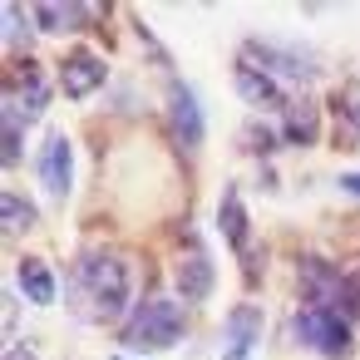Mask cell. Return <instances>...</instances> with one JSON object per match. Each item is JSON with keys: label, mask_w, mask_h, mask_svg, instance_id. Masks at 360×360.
Returning <instances> with one entry per match:
<instances>
[{"label": "cell", "mask_w": 360, "mask_h": 360, "mask_svg": "<svg viewBox=\"0 0 360 360\" xmlns=\"http://www.w3.org/2000/svg\"><path fill=\"white\" fill-rule=\"evenodd\" d=\"M75 286H79L89 316H119L129 306V266L114 252H84L79 271H75Z\"/></svg>", "instance_id": "1"}, {"label": "cell", "mask_w": 360, "mask_h": 360, "mask_svg": "<svg viewBox=\"0 0 360 360\" xmlns=\"http://www.w3.org/2000/svg\"><path fill=\"white\" fill-rule=\"evenodd\" d=\"M183 326H188V316L178 311V301H168V296H148L134 316H129V326H124V340L129 345H173L178 335H183Z\"/></svg>", "instance_id": "2"}, {"label": "cell", "mask_w": 360, "mask_h": 360, "mask_svg": "<svg viewBox=\"0 0 360 360\" xmlns=\"http://www.w3.org/2000/svg\"><path fill=\"white\" fill-rule=\"evenodd\" d=\"M242 65H252L266 79H286V84H311L316 79V60L306 50L291 45H271V40H247L242 45Z\"/></svg>", "instance_id": "3"}, {"label": "cell", "mask_w": 360, "mask_h": 360, "mask_svg": "<svg viewBox=\"0 0 360 360\" xmlns=\"http://www.w3.org/2000/svg\"><path fill=\"white\" fill-rule=\"evenodd\" d=\"M296 335L311 345V350H321V355H345L350 350V321L340 316V311H321V306H301L296 311Z\"/></svg>", "instance_id": "4"}, {"label": "cell", "mask_w": 360, "mask_h": 360, "mask_svg": "<svg viewBox=\"0 0 360 360\" xmlns=\"http://www.w3.org/2000/svg\"><path fill=\"white\" fill-rule=\"evenodd\" d=\"M301 291H306V306H321V311H345L350 301H360L355 286L326 262H301Z\"/></svg>", "instance_id": "5"}, {"label": "cell", "mask_w": 360, "mask_h": 360, "mask_svg": "<svg viewBox=\"0 0 360 360\" xmlns=\"http://www.w3.org/2000/svg\"><path fill=\"white\" fill-rule=\"evenodd\" d=\"M40 183L50 198H70V183H75V153H70V139L65 134H50L45 148H40Z\"/></svg>", "instance_id": "6"}, {"label": "cell", "mask_w": 360, "mask_h": 360, "mask_svg": "<svg viewBox=\"0 0 360 360\" xmlns=\"http://www.w3.org/2000/svg\"><path fill=\"white\" fill-rule=\"evenodd\" d=\"M257 335H262V311L257 306H237L227 316V330H222V360H252Z\"/></svg>", "instance_id": "7"}, {"label": "cell", "mask_w": 360, "mask_h": 360, "mask_svg": "<svg viewBox=\"0 0 360 360\" xmlns=\"http://www.w3.org/2000/svg\"><path fill=\"white\" fill-rule=\"evenodd\" d=\"M104 60L99 55H89V50H75V55H65V75H60V84H65V94L70 99H89L94 89H104Z\"/></svg>", "instance_id": "8"}, {"label": "cell", "mask_w": 360, "mask_h": 360, "mask_svg": "<svg viewBox=\"0 0 360 360\" xmlns=\"http://www.w3.org/2000/svg\"><path fill=\"white\" fill-rule=\"evenodd\" d=\"M173 139L183 148H198L202 143V104H198V94L183 79H173Z\"/></svg>", "instance_id": "9"}, {"label": "cell", "mask_w": 360, "mask_h": 360, "mask_svg": "<svg viewBox=\"0 0 360 360\" xmlns=\"http://www.w3.org/2000/svg\"><path fill=\"white\" fill-rule=\"evenodd\" d=\"M6 104H15L25 119H40L45 104H50V84H45V75H40V70H20V75L6 84Z\"/></svg>", "instance_id": "10"}, {"label": "cell", "mask_w": 360, "mask_h": 360, "mask_svg": "<svg viewBox=\"0 0 360 360\" xmlns=\"http://www.w3.org/2000/svg\"><path fill=\"white\" fill-rule=\"evenodd\" d=\"M237 94H242L247 104H257V109H286V104H291V99L281 94V84L266 79V75H257L252 65H237Z\"/></svg>", "instance_id": "11"}, {"label": "cell", "mask_w": 360, "mask_h": 360, "mask_svg": "<svg viewBox=\"0 0 360 360\" xmlns=\"http://www.w3.org/2000/svg\"><path fill=\"white\" fill-rule=\"evenodd\" d=\"M217 227H222L227 247H232V252H242V257L252 262V237H247V207H242V198H237V193H227V198H222V207H217Z\"/></svg>", "instance_id": "12"}, {"label": "cell", "mask_w": 360, "mask_h": 360, "mask_svg": "<svg viewBox=\"0 0 360 360\" xmlns=\"http://www.w3.org/2000/svg\"><path fill=\"white\" fill-rule=\"evenodd\" d=\"M178 291L188 296V301H202L207 291H212V262L193 247V257H183V266H178Z\"/></svg>", "instance_id": "13"}, {"label": "cell", "mask_w": 360, "mask_h": 360, "mask_svg": "<svg viewBox=\"0 0 360 360\" xmlns=\"http://www.w3.org/2000/svg\"><path fill=\"white\" fill-rule=\"evenodd\" d=\"M94 15V6H35V20L50 30V35H65L75 25H84Z\"/></svg>", "instance_id": "14"}, {"label": "cell", "mask_w": 360, "mask_h": 360, "mask_svg": "<svg viewBox=\"0 0 360 360\" xmlns=\"http://www.w3.org/2000/svg\"><path fill=\"white\" fill-rule=\"evenodd\" d=\"M20 291L35 301V306H50L55 301V276H50V266L45 262H20Z\"/></svg>", "instance_id": "15"}, {"label": "cell", "mask_w": 360, "mask_h": 360, "mask_svg": "<svg viewBox=\"0 0 360 360\" xmlns=\"http://www.w3.org/2000/svg\"><path fill=\"white\" fill-rule=\"evenodd\" d=\"M281 119H286V139L291 143H311L316 139V104L311 99H291Z\"/></svg>", "instance_id": "16"}, {"label": "cell", "mask_w": 360, "mask_h": 360, "mask_svg": "<svg viewBox=\"0 0 360 360\" xmlns=\"http://www.w3.org/2000/svg\"><path fill=\"white\" fill-rule=\"evenodd\" d=\"M30 222H35V207H30L20 193H6V198H0V227H6V237H20Z\"/></svg>", "instance_id": "17"}, {"label": "cell", "mask_w": 360, "mask_h": 360, "mask_svg": "<svg viewBox=\"0 0 360 360\" xmlns=\"http://www.w3.org/2000/svg\"><path fill=\"white\" fill-rule=\"evenodd\" d=\"M335 104H340V129H345V139L360 143V84H345Z\"/></svg>", "instance_id": "18"}, {"label": "cell", "mask_w": 360, "mask_h": 360, "mask_svg": "<svg viewBox=\"0 0 360 360\" xmlns=\"http://www.w3.org/2000/svg\"><path fill=\"white\" fill-rule=\"evenodd\" d=\"M20 15H25L20 6H6V45H11V50H20V45H25V30H20Z\"/></svg>", "instance_id": "19"}, {"label": "cell", "mask_w": 360, "mask_h": 360, "mask_svg": "<svg viewBox=\"0 0 360 360\" xmlns=\"http://www.w3.org/2000/svg\"><path fill=\"white\" fill-rule=\"evenodd\" d=\"M340 188H345V193H355V198H360V173H345V178H340Z\"/></svg>", "instance_id": "20"}, {"label": "cell", "mask_w": 360, "mask_h": 360, "mask_svg": "<svg viewBox=\"0 0 360 360\" xmlns=\"http://www.w3.org/2000/svg\"><path fill=\"white\" fill-rule=\"evenodd\" d=\"M6 360H35V355H25V350H6Z\"/></svg>", "instance_id": "21"}, {"label": "cell", "mask_w": 360, "mask_h": 360, "mask_svg": "<svg viewBox=\"0 0 360 360\" xmlns=\"http://www.w3.org/2000/svg\"><path fill=\"white\" fill-rule=\"evenodd\" d=\"M355 296H360V281H355Z\"/></svg>", "instance_id": "22"}]
</instances>
